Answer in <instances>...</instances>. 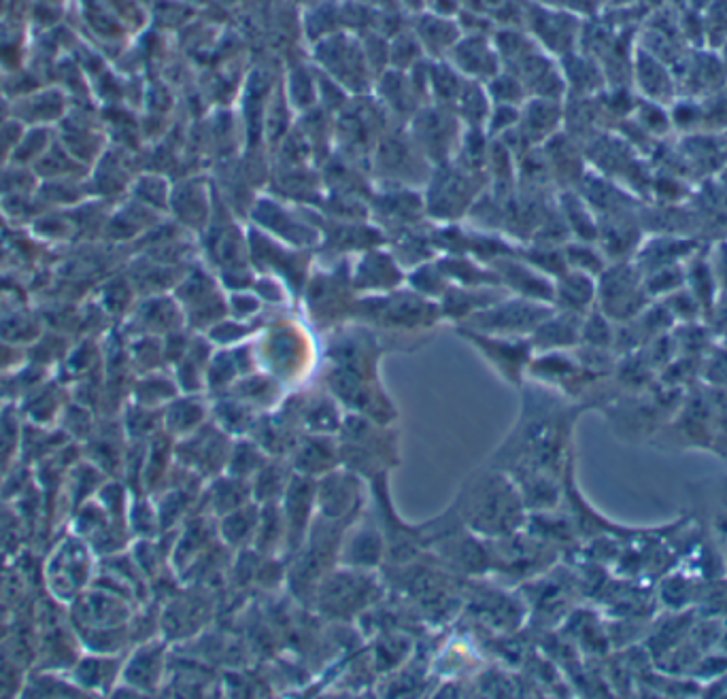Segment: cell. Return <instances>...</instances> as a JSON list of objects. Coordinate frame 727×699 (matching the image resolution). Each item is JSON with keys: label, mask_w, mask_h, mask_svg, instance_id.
Returning <instances> with one entry per match:
<instances>
[{"label": "cell", "mask_w": 727, "mask_h": 699, "mask_svg": "<svg viewBox=\"0 0 727 699\" xmlns=\"http://www.w3.org/2000/svg\"><path fill=\"white\" fill-rule=\"evenodd\" d=\"M453 508L464 527L487 538H509L526 519V504L515 481L500 468L470 476Z\"/></svg>", "instance_id": "1"}, {"label": "cell", "mask_w": 727, "mask_h": 699, "mask_svg": "<svg viewBox=\"0 0 727 699\" xmlns=\"http://www.w3.org/2000/svg\"><path fill=\"white\" fill-rule=\"evenodd\" d=\"M670 434L674 436L676 449L710 453V442H713V404H710V396L689 400L683 406V411L676 415Z\"/></svg>", "instance_id": "2"}, {"label": "cell", "mask_w": 727, "mask_h": 699, "mask_svg": "<svg viewBox=\"0 0 727 699\" xmlns=\"http://www.w3.org/2000/svg\"><path fill=\"white\" fill-rule=\"evenodd\" d=\"M317 489V504L324 519H345L360 504V481L353 474H330Z\"/></svg>", "instance_id": "3"}, {"label": "cell", "mask_w": 727, "mask_h": 699, "mask_svg": "<svg viewBox=\"0 0 727 699\" xmlns=\"http://www.w3.org/2000/svg\"><path fill=\"white\" fill-rule=\"evenodd\" d=\"M343 555L345 566L349 568L377 566V561L383 555V538L379 532H375V527L366 525L360 532H353L349 538L345 534Z\"/></svg>", "instance_id": "4"}, {"label": "cell", "mask_w": 727, "mask_h": 699, "mask_svg": "<svg viewBox=\"0 0 727 699\" xmlns=\"http://www.w3.org/2000/svg\"><path fill=\"white\" fill-rule=\"evenodd\" d=\"M290 481H292L290 474L283 470L279 459H268L262 470L251 479V493L256 502L277 504L281 502Z\"/></svg>", "instance_id": "5"}, {"label": "cell", "mask_w": 727, "mask_h": 699, "mask_svg": "<svg viewBox=\"0 0 727 699\" xmlns=\"http://www.w3.org/2000/svg\"><path fill=\"white\" fill-rule=\"evenodd\" d=\"M258 523H260L258 508L245 504L243 508H236L232 513L224 515L222 530L219 532H222L224 542L230 544L232 549H243V544L256 538Z\"/></svg>", "instance_id": "6"}, {"label": "cell", "mask_w": 727, "mask_h": 699, "mask_svg": "<svg viewBox=\"0 0 727 699\" xmlns=\"http://www.w3.org/2000/svg\"><path fill=\"white\" fill-rule=\"evenodd\" d=\"M268 462L266 459V451L253 440H241L232 445L230 449V457L226 464V474L236 476V479H245L251 481L256 476L262 466Z\"/></svg>", "instance_id": "7"}, {"label": "cell", "mask_w": 727, "mask_h": 699, "mask_svg": "<svg viewBox=\"0 0 727 699\" xmlns=\"http://www.w3.org/2000/svg\"><path fill=\"white\" fill-rule=\"evenodd\" d=\"M251 493V481L236 479V476H219V481L213 485L211 493V504L217 510V515H228L236 508H243L249 502Z\"/></svg>", "instance_id": "8"}, {"label": "cell", "mask_w": 727, "mask_h": 699, "mask_svg": "<svg viewBox=\"0 0 727 699\" xmlns=\"http://www.w3.org/2000/svg\"><path fill=\"white\" fill-rule=\"evenodd\" d=\"M693 610L702 617L727 623V578H710L700 583Z\"/></svg>", "instance_id": "9"}, {"label": "cell", "mask_w": 727, "mask_h": 699, "mask_svg": "<svg viewBox=\"0 0 727 699\" xmlns=\"http://www.w3.org/2000/svg\"><path fill=\"white\" fill-rule=\"evenodd\" d=\"M713 542L723 559V564H727V487L713 515Z\"/></svg>", "instance_id": "10"}, {"label": "cell", "mask_w": 727, "mask_h": 699, "mask_svg": "<svg viewBox=\"0 0 727 699\" xmlns=\"http://www.w3.org/2000/svg\"><path fill=\"white\" fill-rule=\"evenodd\" d=\"M717 649H719V651H723V653H727V623L723 625V632H721V638H719Z\"/></svg>", "instance_id": "11"}]
</instances>
